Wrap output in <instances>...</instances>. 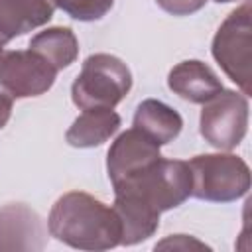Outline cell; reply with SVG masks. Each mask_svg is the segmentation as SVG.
<instances>
[{
  "mask_svg": "<svg viewBox=\"0 0 252 252\" xmlns=\"http://www.w3.org/2000/svg\"><path fill=\"white\" fill-rule=\"evenodd\" d=\"M30 49L43 57L57 73L71 63H75L79 55V41L71 28L55 26L35 33L30 39Z\"/></svg>",
  "mask_w": 252,
  "mask_h": 252,
  "instance_id": "9a60e30c",
  "label": "cell"
},
{
  "mask_svg": "<svg viewBox=\"0 0 252 252\" xmlns=\"http://www.w3.org/2000/svg\"><path fill=\"white\" fill-rule=\"evenodd\" d=\"M55 8L79 22H94L110 12L114 0H51Z\"/></svg>",
  "mask_w": 252,
  "mask_h": 252,
  "instance_id": "2e32d148",
  "label": "cell"
},
{
  "mask_svg": "<svg viewBox=\"0 0 252 252\" xmlns=\"http://www.w3.org/2000/svg\"><path fill=\"white\" fill-rule=\"evenodd\" d=\"M248 130V96L222 89L203 102L199 132L217 150L236 148Z\"/></svg>",
  "mask_w": 252,
  "mask_h": 252,
  "instance_id": "8992f818",
  "label": "cell"
},
{
  "mask_svg": "<svg viewBox=\"0 0 252 252\" xmlns=\"http://www.w3.org/2000/svg\"><path fill=\"white\" fill-rule=\"evenodd\" d=\"M211 53L224 75L250 96V65H252V8L244 2L232 10L213 37Z\"/></svg>",
  "mask_w": 252,
  "mask_h": 252,
  "instance_id": "5b68a950",
  "label": "cell"
},
{
  "mask_svg": "<svg viewBox=\"0 0 252 252\" xmlns=\"http://www.w3.org/2000/svg\"><path fill=\"white\" fill-rule=\"evenodd\" d=\"M43 246L41 219L30 207L12 203L0 209V248L35 250Z\"/></svg>",
  "mask_w": 252,
  "mask_h": 252,
  "instance_id": "30bf717a",
  "label": "cell"
},
{
  "mask_svg": "<svg viewBox=\"0 0 252 252\" xmlns=\"http://www.w3.org/2000/svg\"><path fill=\"white\" fill-rule=\"evenodd\" d=\"M156 4L171 16H189L199 12L207 0H156Z\"/></svg>",
  "mask_w": 252,
  "mask_h": 252,
  "instance_id": "e0dca14e",
  "label": "cell"
},
{
  "mask_svg": "<svg viewBox=\"0 0 252 252\" xmlns=\"http://www.w3.org/2000/svg\"><path fill=\"white\" fill-rule=\"evenodd\" d=\"M161 158L159 146L136 128L122 132L108 148L106 171L112 185L140 173Z\"/></svg>",
  "mask_w": 252,
  "mask_h": 252,
  "instance_id": "ba28073f",
  "label": "cell"
},
{
  "mask_svg": "<svg viewBox=\"0 0 252 252\" xmlns=\"http://www.w3.org/2000/svg\"><path fill=\"white\" fill-rule=\"evenodd\" d=\"M57 71L32 49L6 51L0 59V87L12 98H30L47 93Z\"/></svg>",
  "mask_w": 252,
  "mask_h": 252,
  "instance_id": "52a82bcc",
  "label": "cell"
},
{
  "mask_svg": "<svg viewBox=\"0 0 252 252\" xmlns=\"http://www.w3.org/2000/svg\"><path fill=\"white\" fill-rule=\"evenodd\" d=\"M215 2H219V4H224V2H234V0H215Z\"/></svg>",
  "mask_w": 252,
  "mask_h": 252,
  "instance_id": "44dd1931",
  "label": "cell"
},
{
  "mask_svg": "<svg viewBox=\"0 0 252 252\" xmlns=\"http://www.w3.org/2000/svg\"><path fill=\"white\" fill-rule=\"evenodd\" d=\"M112 209L120 220L122 246H134L156 234L159 226V211L130 193H114Z\"/></svg>",
  "mask_w": 252,
  "mask_h": 252,
  "instance_id": "8fae6325",
  "label": "cell"
},
{
  "mask_svg": "<svg viewBox=\"0 0 252 252\" xmlns=\"http://www.w3.org/2000/svg\"><path fill=\"white\" fill-rule=\"evenodd\" d=\"M12 106H14V98L8 93H0V130L8 124L12 116Z\"/></svg>",
  "mask_w": 252,
  "mask_h": 252,
  "instance_id": "d6986e66",
  "label": "cell"
},
{
  "mask_svg": "<svg viewBox=\"0 0 252 252\" xmlns=\"http://www.w3.org/2000/svg\"><path fill=\"white\" fill-rule=\"evenodd\" d=\"M161 250V248H173V250H189V248H209L207 244L199 242L197 238L193 236H187V234H171L167 236L165 240L158 242L156 244V250Z\"/></svg>",
  "mask_w": 252,
  "mask_h": 252,
  "instance_id": "ac0fdd59",
  "label": "cell"
},
{
  "mask_svg": "<svg viewBox=\"0 0 252 252\" xmlns=\"http://www.w3.org/2000/svg\"><path fill=\"white\" fill-rule=\"evenodd\" d=\"M134 128L146 134L158 146H165L179 136L183 118L169 104L156 98H146L134 112Z\"/></svg>",
  "mask_w": 252,
  "mask_h": 252,
  "instance_id": "4fadbf2b",
  "label": "cell"
},
{
  "mask_svg": "<svg viewBox=\"0 0 252 252\" xmlns=\"http://www.w3.org/2000/svg\"><path fill=\"white\" fill-rule=\"evenodd\" d=\"M2 55H4V43H0V59H2Z\"/></svg>",
  "mask_w": 252,
  "mask_h": 252,
  "instance_id": "ffe728a7",
  "label": "cell"
},
{
  "mask_svg": "<svg viewBox=\"0 0 252 252\" xmlns=\"http://www.w3.org/2000/svg\"><path fill=\"white\" fill-rule=\"evenodd\" d=\"M120 124V114L112 108H89L73 120L65 132V140L73 148H94L112 138Z\"/></svg>",
  "mask_w": 252,
  "mask_h": 252,
  "instance_id": "5bb4252c",
  "label": "cell"
},
{
  "mask_svg": "<svg viewBox=\"0 0 252 252\" xmlns=\"http://www.w3.org/2000/svg\"><path fill=\"white\" fill-rule=\"evenodd\" d=\"M167 87L177 96L193 104H203L224 89L217 73L199 59L177 63L167 75Z\"/></svg>",
  "mask_w": 252,
  "mask_h": 252,
  "instance_id": "9c48e42d",
  "label": "cell"
},
{
  "mask_svg": "<svg viewBox=\"0 0 252 252\" xmlns=\"http://www.w3.org/2000/svg\"><path fill=\"white\" fill-rule=\"evenodd\" d=\"M191 197L209 203H230L250 189V167L234 154H199L187 161Z\"/></svg>",
  "mask_w": 252,
  "mask_h": 252,
  "instance_id": "3957f363",
  "label": "cell"
},
{
  "mask_svg": "<svg viewBox=\"0 0 252 252\" xmlns=\"http://www.w3.org/2000/svg\"><path fill=\"white\" fill-rule=\"evenodd\" d=\"M47 230L77 250H110L120 246L122 236L114 209L85 191H69L53 203Z\"/></svg>",
  "mask_w": 252,
  "mask_h": 252,
  "instance_id": "6da1fadb",
  "label": "cell"
},
{
  "mask_svg": "<svg viewBox=\"0 0 252 252\" xmlns=\"http://www.w3.org/2000/svg\"><path fill=\"white\" fill-rule=\"evenodd\" d=\"M51 0H0V43H8L53 18Z\"/></svg>",
  "mask_w": 252,
  "mask_h": 252,
  "instance_id": "7c38bea8",
  "label": "cell"
},
{
  "mask_svg": "<svg viewBox=\"0 0 252 252\" xmlns=\"http://www.w3.org/2000/svg\"><path fill=\"white\" fill-rule=\"evenodd\" d=\"M114 193H130L163 213L183 205L191 197V171L187 161L163 156L140 173L112 185Z\"/></svg>",
  "mask_w": 252,
  "mask_h": 252,
  "instance_id": "277c9868",
  "label": "cell"
},
{
  "mask_svg": "<svg viewBox=\"0 0 252 252\" xmlns=\"http://www.w3.org/2000/svg\"><path fill=\"white\" fill-rule=\"evenodd\" d=\"M132 89L128 65L110 53H94L83 61L71 85V98L81 110L114 108Z\"/></svg>",
  "mask_w": 252,
  "mask_h": 252,
  "instance_id": "7a4b0ae2",
  "label": "cell"
}]
</instances>
